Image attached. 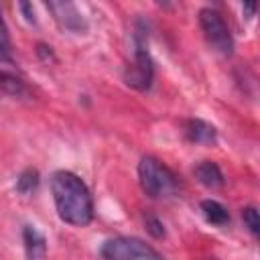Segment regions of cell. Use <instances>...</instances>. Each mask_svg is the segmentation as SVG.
Returning <instances> with one entry per match:
<instances>
[{"instance_id":"9c48e42d","label":"cell","mask_w":260,"mask_h":260,"mask_svg":"<svg viewBox=\"0 0 260 260\" xmlns=\"http://www.w3.org/2000/svg\"><path fill=\"white\" fill-rule=\"evenodd\" d=\"M193 175H195V179L201 185H205L209 189H217V187L223 185V173L217 167V162H213V160H201V162H197L195 169H193Z\"/></svg>"},{"instance_id":"7c38bea8","label":"cell","mask_w":260,"mask_h":260,"mask_svg":"<svg viewBox=\"0 0 260 260\" xmlns=\"http://www.w3.org/2000/svg\"><path fill=\"white\" fill-rule=\"evenodd\" d=\"M39 181H41V177H39V171L37 169H24L16 177V191L20 195H30V193L37 191Z\"/></svg>"},{"instance_id":"5bb4252c","label":"cell","mask_w":260,"mask_h":260,"mask_svg":"<svg viewBox=\"0 0 260 260\" xmlns=\"http://www.w3.org/2000/svg\"><path fill=\"white\" fill-rule=\"evenodd\" d=\"M144 223H146V230L158 240V238H165V225H162V221L158 219V217H154V215H148L146 219H144Z\"/></svg>"},{"instance_id":"d6986e66","label":"cell","mask_w":260,"mask_h":260,"mask_svg":"<svg viewBox=\"0 0 260 260\" xmlns=\"http://www.w3.org/2000/svg\"><path fill=\"white\" fill-rule=\"evenodd\" d=\"M242 10L248 12V18H250V16H254V12H256V4H244Z\"/></svg>"},{"instance_id":"4fadbf2b","label":"cell","mask_w":260,"mask_h":260,"mask_svg":"<svg viewBox=\"0 0 260 260\" xmlns=\"http://www.w3.org/2000/svg\"><path fill=\"white\" fill-rule=\"evenodd\" d=\"M242 219H244V225L248 228V232L252 236H258L260 234V219H258V209L254 205H248L242 209Z\"/></svg>"},{"instance_id":"5b68a950","label":"cell","mask_w":260,"mask_h":260,"mask_svg":"<svg viewBox=\"0 0 260 260\" xmlns=\"http://www.w3.org/2000/svg\"><path fill=\"white\" fill-rule=\"evenodd\" d=\"M199 26L203 30L205 41L209 43V47L213 51H217L219 55H232L234 51V39L230 32L228 22L223 20L221 12L215 8H201L199 10Z\"/></svg>"},{"instance_id":"3957f363","label":"cell","mask_w":260,"mask_h":260,"mask_svg":"<svg viewBox=\"0 0 260 260\" xmlns=\"http://www.w3.org/2000/svg\"><path fill=\"white\" fill-rule=\"evenodd\" d=\"M152 79H154V63H152V57L146 45V28L138 24L134 32V55H132V61L124 69V81L132 89L146 91L150 89Z\"/></svg>"},{"instance_id":"8fae6325","label":"cell","mask_w":260,"mask_h":260,"mask_svg":"<svg viewBox=\"0 0 260 260\" xmlns=\"http://www.w3.org/2000/svg\"><path fill=\"white\" fill-rule=\"evenodd\" d=\"M0 91L8 93L12 98H26L28 95L26 83L20 77H16V75H12L8 71H2V69H0Z\"/></svg>"},{"instance_id":"7a4b0ae2","label":"cell","mask_w":260,"mask_h":260,"mask_svg":"<svg viewBox=\"0 0 260 260\" xmlns=\"http://www.w3.org/2000/svg\"><path fill=\"white\" fill-rule=\"evenodd\" d=\"M138 183L142 191L152 199H167L177 195L179 179L177 175L156 156H142L138 162Z\"/></svg>"},{"instance_id":"277c9868","label":"cell","mask_w":260,"mask_h":260,"mask_svg":"<svg viewBox=\"0 0 260 260\" xmlns=\"http://www.w3.org/2000/svg\"><path fill=\"white\" fill-rule=\"evenodd\" d=\"M100 256L104 260H165L150 244L132 236L106 240L100 248Z\"/></svg>"},{"instance_id":"ac0fdd59","label":"cell","mask_w":260,"mask_h":260,"mask_svg":"<svg viewBox=\"0 0 260 260\" xmlns=\"http://www.w3.org/2000/svg\"><path fill=\"white\" fill-rule=\"evenodd\" d=\"M0 41H6V43H10V39H8V28H6L4 20H2V14H0Z\"/></svg>"},{"instance_id":"2e32d148","label":"cell","mask_w":260,"mask_h":260,"mask_svg":"<svg viewBox=\"0 0 260 260\" xmlns=\"http://www.w3.org/2000/svg\"><path fill=\"white\" fill-rule=\"evenodd\" d=\"M18 10H22V14H24V18L28 20V22H37V18H35V10H32V4H28V2H20L18 4Z\"/></svg>"},{"instance_id":"30bf717a","label":"cell","mask_w":260,"mask_h":260,"mask_svg":"<svg viewBox=\"0 0 260 260\" xmlns=\"http://www.w3.org/2000/svg\"><path fill=\"white\" fill-rule=\"evenodd\" d=\"M201 211H203L205 219H207L209 223H213V225H225V223H230V213H228V209H225L219 201H215V199H205V201H201Z\"/></svg>"},{"instance_id":"e0dca14e","label":"cell","mask_w":260,"mask_h":260,"mask_svg":"<svg viewBox=\"0 0 260 260\" xmlns=\"http://www.w3.org/2000/svg\"><path fill=\"white\" fill-rule=\"evenodd\" d=\"M37 53H39V57H41V59H45V61H49V59H55V55H53V49H51L49 45H45V43H39V45H37Z\"/></svg>"},{"instance_id":"ba28073f","label":"cell","mask_w":260,"mask_h":260,"mask_svg":"<svg viewBox=\"0 0 260 260\" xmlns=\"http://www.w3.org/2000/svg\"><path fill=\"white\" fill-rule=\"evenodd\" d=\"M185 136L193 144H213L217 140V130L205 120L191 118L185 124Z\"/></svg>"},{"instance_id":"9a60e30c","label":"cell","mask_w":260,"mask_h":260,"mask_svg":"<svg viewBox=\"0 0 260 260\" xmlns=\"http://www.w3.org/2000/svg\"><path fill=\"white\" fill-rule=\"evenodd\" d=\"M0 63H14L10 55V43L6 41H0Z\"/></svg>"},{"instance_id":"8992f818","label":"cell","mask_w":260,"mask_h":260,"mask_svg":"<svg viewBox=\"0 0 260 260\" xmlns=\"http://www.w3.org/2000/svg\"><path fill=\"white\" fill-rule=\"evenodd\" d=\"M47 10L53 14L61 30H67L73 35H81L87 30V20L83 18V14L73 2H47Z\"/></svg>"},{"instance_id":"52a82bcc","label":"cell","mask_w":260,"mask_h":260,"mask_svg":"<svg viewBox=\"0 0 260 260\" xmlns=\"http://www.w3.org/2000/svg\"><path fill=\"white\" fill-rule=\"evenodd\" d=\"M22 244H24V254L28 260H45L47 256V238L35 228V225H24L22 228Z\"/></svg>"},{"instance_id":"6da1fadb","label":"cell","mask_w":260,"mask_h":260,"mask_svg":"<svg viewBox=\"0 0 260 260\" xmlns=\"http://www.w3.org/2000/svg\"><path fill=\"white\" fill-rule=\"evenodd\" d=\"M51 193L61 221L77 228L91 223L93 199L79 175L71 171H55L51 177Z\"/></svg>"}]
</instances>
